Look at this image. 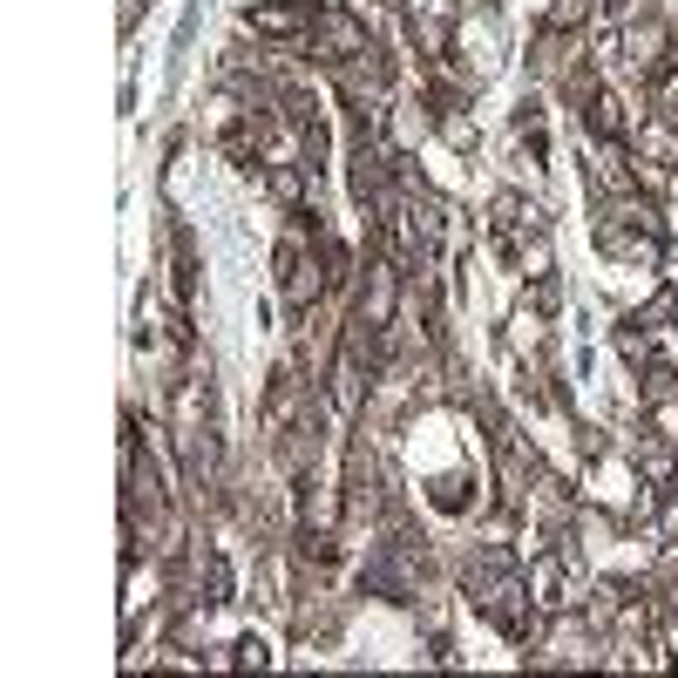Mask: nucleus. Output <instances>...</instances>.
<instances>
[{
  "mask_svg": "<svg viewBox=\"0 0 678 678\" xmlns=\"http://www.w3.org/2000/svg\"><path fill=\"white\" fill-rule=\"evenodd\" d=\"M271 197H286V204H292V197H299V170H271Z\"/></svg>",
  "mask_w": 678,
  "mask_h": 678,
  "instance_id": "5",
  "label": "nucleus"
},
{
  "mask_svg": "<svg viewBox=\"0 0 678 678\" xmlns=\"http://www.w3.org/2000/svg\"><path fill=\"white\" fill-rule=\"evenodd\" d=\"M583 14H590V0H556V14H549V21H556V27H577Z\"/></svg>",
  "mask_w": 678,
  "mask_h": 678,
  "instance_id": "4",
  "label": "nucleus"
},
{
  "mask_svg": "<svg viewBox=\"0 0 678 678\" xmlns=\"http://www.w3.org/2000/svg\"><path fill=\"white\" fill-rule=\"evenodd\" d=\"M237 658H245V665H265L271 652H265V637H245V645H237Z\"/></svg>",
  "mask_w": 678,
  "mask_h": 678,
  "instance_id": "6",
  "label": "nucleus"
},
{
  "mask_svg": "<svg viewBox=\"0 0 678 678\" xmlns=\"http://www.w3.org/2000/svg\"><path fill=\"white\" fill-rule=\"evenodd\" d=\"M590 130H597V136H624V102H618V96H597V102H590Z\"/></svg>",
  "mask_w": 678,
  "mask_h": 678,
  "instance_id": "3",
  "label": "nucleus"
},
{
  "mask_svg": "<svg viewBox=\"0 0 678 678\" xmlns=\"http://www.w3.org/2000/svg\"><path fill=\"white\" fill-rule=\"evenodd\" d=\"M245 21L258 34H312V8H252Z\"/></svg>",
  "mask_w": 678,
  "mask_h": 678,
  "instance_id": "1",
  "label": "nucleus"
},
{
  "mask_svg": "<svg viewBox=\"0 0 678 678\" xmlns=\"http://www.w3.org/2000/svg\"><path fill=\"white\" fill-rule=\"evenodd\" d=\"M637 149H645L652 164H678V130H671V123H652V130H637Z\"/></svg>",
  "mask_w": 678,
  "mask_h": 678,
  "instance_id": "2",
  "label": "nucleus"
}]
</instances>
